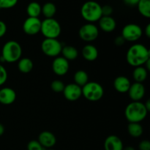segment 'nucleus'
Returning a JSON list of instances; mask_svg holds the SVG:
<instances>
[{"label": "nucleus", "mask_w": 150, "mask_h": 150, "mask_svg": "<svg viewBox=\"0 0 150 150\" xmlns=\"http://www.w3.org/2000/svg\"><path fill=\"white\" fill-rule=\"evenodd\" d=\"M126 59L130 66H142L150 59L149 50L142 44H134L130 47L126 54Z\"/></svg>", "instance_id": "obj_1"}, {"label": "nucleus", "mask_w": 150, "mask_h": 150, "mask_svg": "<svg viewBox=\"0 0 150 150\" xmlns=\"http://www.w3.org/2000/svg\"><path fill=\"white\" fill-rule=\"evenodd\" d=\"M147 113L144 103L140 101H133L126 106L125 110V118L130 123H139L143 121L146 118Z\"/></svg>", "instance_id": "obj_2"}, {"label": "nucleus", "mask_w": 150, "mask_h": 150, "mask_svg": "<svg viewBox=\"0 0 150 150\" xmlns=\"http://www.w3.org/2000/svg\"><path fill=\"white\" fill-rule=\"evenodd\" d=\"M22 55V48L15 40H10L3 45L0 61L13 63L19 60Z\"/></svg>", "instance_id": "obj_3"}, {"label": "nucleus", "mask_w": 150, "mask_h": 150, "mask_svg": "<svg viewBox=\"0 0 150 150\" xmlns=\"http://www.w3.org/2000/svg\"><path fill=\"white\" fill-rule=\"evenodd\" d=\"M102 6L95 1H86L81 8V14L83 18L89 23L99 21L102 17Z\"/></svg>", "instance_id": "obj_4"}, {"label": "nucleus", "mask_w": 150, "mask_h": 150, "mask_svg": "<svg viewBox=\"0 0 150 150\" xmlns=\"http://www.w3.org/2000/svg\"><path fill=\"white\" fill-rule=\"evenodd\" d=\"M61 26L54 18H45L41 21L40 32L45 38L57 39L61 34Z\"/></svg>", "instance_id": "obj_5"}, {"label": "nucleus", "mask_w": 150, "mask_h": 150, "mask_svg": "<svg viewBox=\"0 0 150 150\" xmlns=\"http://www.w3.org/2000/svg\"><path fill=\"white\" fill-rule=\"evenodd\" d=\"M82 95L92 102L100 100L104 95V89L100 83L95 81L88 82L81 87Z\"/></svg>", "instance_id": "obj_6"}, {"label": "nucleus", "mask_w": 150, "mask_h": 150, "mask_svg": "<svg viewBox=\"0 0 150 150\" xmlns=\"http://www.w3.org/2000/svg\"><path fill=\"white\" fill-rule=\"evenodd\" d=\"M41 49L45 55L50 57H57L61 54L62 45L57 39L45 38L41 43Z\"/></svg>", "instance_id": "obj_7"}, {"label": "nucleus", "mask_w": 150, "mask_h": 150, "mask_svg": "<svg viewBox=\"0 0 150 150\" xmlns=\"http://www.w3.org/2000/svg\"><path fill=\"white\" fill-rule=\"evenodd\" d=\"M143 31L140 26L136 23H129L123 27L122 31V36L125 41L135 42L140 39Z\"/></svg>", "instance_id": "obj_8"}, {"label": "nucleus", "mask_w": 150, "mask_h": 150, "mask_svg": "<svg viewBox=\"0 0 150 150\" xmlns=\"http://www.w3.org/2000/svg\"><path fill=\"white\" fill-rule=\"evenodd\" d=\"M79 35L81 39L85 42H92L98 38L99 30L95 24L88 23L83 25L79 31Z\"/></svg>", "instance_id": "obj_9"}, {"label": "nucleus", "mask_w": 150, "mask_h": 150, "mask_svg": "<svg viewBox=\"0 0 150 150\" xmlns=\"http://www.w3.org/2000/svg\"><path fill=\"white\" fill-rule=\"evenodd\" d=\"M41 21L38 18L29 17L25 20L23 24V30L26 35H35L40 32Z\"/></svg>", "instance_id": "obj_10"}, {"label": "nucleus", "mask_w": 150, "mask_h": 150, "mask_svg": "<svg viewBox=\"0 0 150 150\" xmlns=\"http://www.w3.org/2000/svg\"><path fill=\"white\" fill-rule=\"evenodd\" d=\"M62 92L65 99L69 101L78 100L82 96L81 87L75 83H69L64 86Z\"/></svg>", "instance_id": "obj_11"}, {"label": "nucleus", "mask_w": 150, "mask_h": 150, "mask_svg": "<svg viewBox=\"0 0 150 150\" xmlns=\"http://www.w3.org/2000/svg\"><path fill=\"white\" fill-rule=\"evenodd\" d=\"M69 67V62L62 57H57L52 62V70L57 76H64L68 72Z\"/></svg>", "instance_id": "obj_12"}, {"label": "nucleus", "mask_w": 150, "mask_h": 150, "mask_svg": "<svg viewBox=\"0 0 150 150\" xmlns=\"http://www.w3.org/2000/svg\"><path fill=\"white\" fill-rule=\"evenodd\" d=\"M127 92L132 100L140 101L144 97L145 87L142 83L135 82L133 84L130 85Z\"/></svg>", "instance_id": "obj_13"}, {"label": "nucleus", "mask_w": 150, "mask_h": 150, "mask_svg": "<svg viewBox=\"0 0 150 150\" xmlns=\"http://www.w3.org/2000/svg\"><path fill=\"white\" fill-rule=\"evenodd\" d=\"M38 142L44 149H51L57 143V138L50 131H43L40 133Z\"/></svg>", "instance_id": "obj_14"}, {"label": "nucleus", "mask_w": 150, "mask_h": 150, "mask_svg": "<svg viewBox=\"0 0 150 150\" xmlns=\"http://www.w3.org/2000/svg\"><path fill=\"white\" fill-rule=\"evenodd\" d=\"M16 99V93L10 87H4L0 89V103L3 105H10Z\"/></svg>", "instance_id": "obj_15"}, {"label": "nucleus", "mask_w": 150, "mask_h": 150, "mask_svg": "<svg viewBox=\"0 0 150 150\" xmlns=\"http://www.w3.org/2000/svg\"><path fill=\"white\" fill-rule=\"evenodd\" d=\"M123 147L124 146L121 139L114 135L108 136L104 142L105 150H122Z\"/></svg>", "instance_id": "obj_16"}, {"label": "nucleus", "mask_w": 150, "mask_h": 150, "mask_svg": "<svg viewBox=\"0 0 150 150\" xmlns=\"http://www.w3.org/2000/svg\"><path fill=\"white\" fill-rule=\"evenodd\" d=\"M98 21L101 30L105 32H113L117 27L116 21L111 16H102Z\"/></svg>", "instance_id": "obj_17"}, {"label": "nucleus", "mask_w": 150, "mask_h": 150, "mask_svg": "<svg viewBox=\"0 0 150 150\" xmlns=\"http://www.w3.org/2000/svg\"><path fill=\"white\" fill-rule=\"evenodd\" d=\"M131 83L127 77L123 76H118L114 81V87L116 90L120 93L127 92Z\"/></svg>", "instance_id": "obj_18"}, {"label": "nucleus", "mask_w": 150, "mask_h": 150, "mask_svg": "<svg viewBox=\"0 0 150 150\" xmlns=\"http://www.w3.org/2000/svg\"><path fill=\"white\" fill-rule=\"evenodd\" d=\"M82 56L83 59L89 62H93L97 59L98 57V50L95 45L88 44L82 49Z\"/></svg>", "instance_id": "obj_19"}, {"label": "nucleus", "mask_w": 150, "mask_h": 150, "mask_svg": "<svg viewBox=\"0 0 150 150\" xmlns=\"http://www.w3.org/2000/svg\"><path fill=\"white\" fill-rule=\"evenodd\" d=\"M61 53L62 54V57H64L68 62L75 60L79 56L78 50L72 45H65L62 47Z\"/></svg>", "instance_id": "obj_20"}, {"label": "nucleus", "mask_w": 150, "mask_h": 150, "mask_svg": "<svg viewBox=\"0 0 150 150\" xmlns=\"http://www.w3.org/2000/svg\"><path fill=\"white\" fill-rule=\"evenodd\" d=\"M147 70L142 66L135 67L133 72V77L135 81L137 83H143L147 78Z\"/></svg>", "instance_id": "obj_21"}, {"label": "nucleus", "mask_w": 150, "mask_h": 150, "mask_svg": "<svg viewBox=\"0 0 150 150\" xmlns=\"http://www.w3.org/2000/svg\"><path fill=\"white\" fill-rule=\"evenodd\" d=\"M57 13V7L53 2H46L41 7V13L45 18H52Z\"/></svg>", "instance_id": "obj_22"}, {"label": "nucleus", "mask_w": 150, "mask_h": 150, "mask_svg": "<svg viewBox=\"0 0 150 150\" xmlns=\"http://www.w3.org/2000/svg\"><path fill=\"white\" fill-rule=\"evenodd\" d=\"M33 62L29 58H22L19 59L18 68L23 73H28L33 69Z\"/></svg>", "instance_id": "obj_23"}, {"label": "nucleus", "mask_w": 150, "mask_h": 150, "mask_svg": "<svg viewBox=\"0 0 150 150\" xmlns=\"http://www.w3.org/2000/svg\"><path fill=\"white\" fill-rule=\"evenodd\" d=\"M26 13L29 17L38 18L41 14V5L37 1H32L27 5Z\"/></svg>", "instance_id": "obj_24"}, {"label": "nucleus", "mask_w": 150, "mask_h": 150, "mask_svg": "<svg viewBox=\"0 0 150 150\" xmlns=\"http://www.w3.org/2000/svg\"><path fill=\"white\" fill-rule=\"evenodd\" d=\"M73 79H74L75 83L81 87L83 86L86 83L89 82V76L84 70H80L76 71L74 74Z\"/></svg>", "instance_id": "obj_25"}, {"label": "nucleus", "mask_w": 150, "mask_h": 150, "mask_svg": "<svg viewBox=\"0 0 150 150\" xmlns=\"http://www.w3.org/2000/svg\"><path fill=\"white\" fill-rule=\"evenodd\" d=\"M127 131L132 137L139 138L143 134V127L139 123L131 122L128 124Z\"/></svg>", "instance_id": "obj_26"}, {"label": "nucleus", "mask_w": 150, "mask_h": 150, "mask_svg": "<svg viewBox=\"0 0 150 150\" xmlns=\"http://www.w3.org/2000/svg\"><path fill=\"white\" fill-rule=\"evenodd\" d=\"M138 9L144 17L146 18H150V0H140L137 4Z\"/></svg>", "instance_id": "obj_27"}, {"label": "nucleus", "mask_w": 150, "mask_h": 150, "mask_svg": "<svg viewBox=\"0 0 150 150\" xmlns=\"http://www.w3.org/2000/svg\"><path fill=\"white\" fill-rule=\"evenodd\" d=\"M65 85L64 84L62 81L60 80H54L51 82V88L54 92H62L64 90V88Z\"/></svg>", "instance_id": "obj_28"}, {"label": "nucleus", "mask_w": 150, "mask_h": 150, "mask_svg": "<svg viewBox=\"0 0 150 150\" xmlns=\"http://www.w3.org/2000/svg\"><path fill=\"white\" fill-rule=\"evenodd\" d=\"M18 0H0V9H10L17 4Z\"/></svg>", "instance_id": "obj_29"}, {"label": "nucleus", "mask_w": 150, "mask_h": 150, "mask_svg": "<svg viewBox=\"0 0 150 150\" xmlns=\"http://www.w3.org/2000/svg\"><path fill=\"white\" fill-rule=\"evenodd\" d=\"M42 145L39 143L38 140H32L28 143L27 150H44Z\"/></svg>", "instance_id": "obj_30"}, {"label": "nucleus", "mask_w": 150, "mask_h": 150, "mask_svg": "<svg viewBox=\"0 0 150 150\" xmlns=\"http://www.w3.org/2000/svg\"><path fill=\"white\" fill-rule=\"evenodd\" d=\"M7 79V72L5 67L0 64V86H2Z\"/></svg>", "instance_id": "obj_31"}, {"label": "nucleus", "mask_w": 150, "mask_h": 150, "mask_svg": "<svg viewBox=\"0 0 150 150\" xmlns=\"http://www.w3.org/2000/svg\"><path fill=\"white\" fill-rule=\"evenodd\" d=\"M101 11H102V16H111L113 13V8L111 6L105 4L101 7Z\"/></svg>", "instance_id": "obj_32"}, {"label": "nucleus", "mask_w": 150, "mask_h": 150, "mask_svg": "<svg viewBox=\"0 0 150 150\" xmlns=\"http://www.w3.org/2000/svg\"><path fill=\"white\" fill-rule=\"evenodd\" d=\"M139 150H150V142L148 140H144L139 145Z\"/></svg>", "instance_id": "obj_33"}, {"label": "nucleus", "mask_w": 150, "mask_h": 150, "mask_svg": "<svg viewBox=\"0 0 150 150\" xmlns=\"http://www.w3.org/2000/svg\"><path fill=\"white\" fill-rule=\"evenodd\" d=\"M7 32V26L2 21H0V38H2Z\"/></svg>", "instance_id": "obj_34"}, {"label": "nucleus", "mask_w": 150, "mask_h": 150, "mask_svg": "<svg viewBox=\"0 0 150 150\" xmlns=\"http://www.w3.org/2000/svg\"><path fill=\"white\" fill-rule=\"evenodd\" d=\"M125 42V40L123 38V37L122 36H118L114 39V43H115L116 45L117 46H122L123 45Z\"/></svg>", "instance_id": "obj_35"}, {"label": "nucleus", "mask_w": 150, "mask_h": 150, "mask_svg": "<svg viewBox=\"0 0 150 150\" xmlns=\"http://www.w3.org/2000/svg\"><path fill=\"white\" fill-rule=\"evenodd\" d=\"M125 4L128 6H136L137 5L140 0H123Z\"/></svg>", "instance_id": "obj_36"}, {"label": "nucleus", "mask_w": 150, "mask_h": 150, "mask_svg": "<svg viewBox=\"0 0 150 150\" xmlns=\"http://www.w3.org/2000/svg\"><path fill=\"white\" fill-rule=\"evenodd\" d=\"M145 35L147 38H150V24H147V26L145 28Z\"/></svg>", "instance_id": "obj_37"}, {"label": "nucleus", "mask_w": 150, "mask_h": 150, "mask_svg": "<svg viewBox=\"0 0 150 150\" xmlns=\"http://www.w3.org/2000/svg\"><path fill=\"white\" fill-rule=\"evenodd\" d=\"M144 105H145V108H146L147 111L149 112V110H150V100H149V99L146 100V103H144Z\"/></svg>", "instance_id": "obj_38"}, {"label": "nucleus", "mask_w": 150, "mask_h": 150, "mask_svg": "<svg viewBox=\"0 0 150 150\" xmlns=\"http://www.w3.org/2000/svg\"><path fill=\"white\" fill-rule=\"evenodd\" d=\"M4 133V127L2 124L0 123V136H2Z\"/></svg>", "instance_id": "obj_39"}, {"label": "nucleus", "mask_w": 150, "mask_h": 150, "mask_svg": "<svg viewBox=\"0 0 150 150\" xmlns=\"http://www.w3.org/2000/svg\"><path fill=\"white\" fill-rule=\"evenodd\" d=\"M122 150H136L133 146H127V147H123Z\"/></svg>", "instance_id": "obj_40"}, {"label": "nucleus", "mask_w": 150, "mask_h": 150, "mask_svg": "<svg viewBox=\"0 0 150 150\" xmlns=\"http://www.w3.org/2000/svg\"><path fill=\"white\" fill-rule=\"evenodd\" d=\"M44 150H54V149H45Z\"/></svg>", "instance_id": "obj_41"}, {"label": "nucleus", "mask_w": 150, "mask_h": 150, "mask_svg": "<svg viewBox=\"0 0 150 150\" xmlns=\"http://www.w3.org/2000/svg\"><path fill=\"white\" fill-rule=\"evenodd\" d=\"M0 10H1V9H0Z\"/></svg>", "instance_id": "obj_42"}]
</instances>
